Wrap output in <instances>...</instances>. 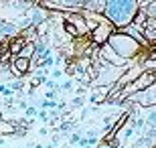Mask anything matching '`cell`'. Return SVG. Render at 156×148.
Returning <instances> with one entry per match:
<instances>
[{
	"instance_id": "obj_1",
	"label": "cell",
	"mask_w": 156,
	"mask_h": 148,
	"mask_svg": "<svg viewBox=\"0 0 156 148\" xmlns=\"http://www.w3.org/2000/svg\"><path fill=\"white\" fill-rule=\"evenodd\" d=\"M105 43H108V45H110L112 49H114L122 59H124V61H132V63H136V61H138V57L146 51V49L140 45L136 39H132L130 34H126L124 31H120V29L114 31V33L108 37Z\"/></svg>"
},
{
	"instance_id": "obj_2",
	"label": "cell",
	"mask_w": 156,
	"mask_h": 148,
	"mask_svg": "<svg viewBox=\"0 0 156 148\" xmlns=\"http://www.w3.org/2000/svg\"><path fill=\"white\" fill-rule=\"evenodd\" d=\"M124 102L136 103V106H140V108H152V106H156V85H148L146 89L136 91V93H132V96H128Z\"/></svg>"
},
{
	"instance_id": "obj_3",
	"label": "cell",
	"mask_w": 156,
	"mask_h": 148,
	"mask_svg": "<svg viewBox=\"0 0 156 148\" xmlns=\"http://www.w3.org/2000/svg\"><path fill=\"white\" fill-rule=\"evenodd\" d=\"M114 31H116V27H114L110 20H105V18L101 16V18H99V23L95 24L91 31H89L91 43H93V45H98V47H99V45H104L105 41H108V37H110Z\"/></svg>"
},
{
	"instance_id": "obj_4",
	"label": "cell",
	"mask_w": 156,
	"mask_h": 148,
	"mask_svg": "<svg viewBox=\"0 0 156 148\" xmlns=\"http://www.w3.org/2000/svg\"><path fill=\"white\" fill-rule=\"evenodd\" d=\"M98 61L110 63V65H116V67H126V65L132 63V61H124V59H122L120 55H118L110 45H108V43L99 45V49H98Z\"/></svg>"
},
{
	"instance_id": "obj_5",
	"label": "cell",
	"mask_w": 156,
	"mask_h": 148,
	"mask_svg": "<svg viewBox=\"0 0 156 148\" xmlns=\"http://www.w3.org/2000/svg\"><path fill=\"white\" fill-rule=\"evenodd\" d=\"M63 20L75 27V31L79 33V37H87L89 34V24H87L85 16L81 14V10H71V12H63Z\"/></svg>"
},
{
	"instance_id": "obj_6",
	"label": "cell",
	"mask_w": 156,
	"mask_h": 148,
	"mask_svg": "<svg viewBox=\"0 0 156 148\" xmlns=\"http://www.w3.org/2000/svg\"><path fill=\"white\" fill-rule=\"evenodd\" d=\"M10 71L14 73V77H24V75H29L30 71H33L30 59H27V57H20V55H16V57H12V61H10Z\"/></svg>"
},
{
	"instance_id": "obj_7",
	"label": "cell",
	"mask_w": 156,
	"mask_h": 148,
	"mask_svg": "<svg viewBox=\"0 0 156 148\" xmlns=\"http://www.w3.org/2000/svg\"><path fill=\"white\" fill-rule=\"evenodd\" d=\"M142 31V37H144L150 45H154V39H156V18H146L144 24L140 27Z\"/></svg>"
},
{
	"instance_id": "obj_8",
	"label": "cell",
	"mask_w": 156,
	"mask_h": 148,
	"mask_svg": "<svg viewBox=\"0 0 156 148\" xmlns=\"http://www.w3.org/2000/svg\"><path fill=\"white\" fill-rule=\"evenodd\" d=\"M27 43H29V41L24 39V37H20V34L8 41V53H10V57H16L18 53L23 51V47L27 45Z\"/></svg>"
},
{
	"instance_id": "obj_9",
	"label": "cell",
	"mask_w": 156,
	"mask_h": 148,
	"mask_svg": "<svg viewBox=\"0 0 156 148\" xmlns=\"http://www.w3.org/2000/svg\"><path fill=\"white\" fill-rule=\"evenodd\" d=\"M20 57H27V59H30L33 55H35V47H33V43H27V45L23 47V51L18 53Z\"/></svg>"
},
{
	"instance_id": "obj_10",
	"label": "cell",
	"mask_w": 156,
	"mask_h": 148,
	"mask_svg": "<svg viewBox=\"0 0 156 148\" xmlns=\"http://www.w3.org/2000/svg\"><path fill=\"white\" fill-rule=\"evenodd\" d=\"M81 138H83L81 132H73V134L69 136V144H71V146H77V144L81 142Z\"/></svg>"
},
{
	"instance_id": "obj_11",
	"label": "cell",
	"mask_w": 156,
	"mask_h": 148,
	"mask_svg": "<svg viewBox=\"0 0 156 148\" xmlns=\"http://www.w3.org/2000/svg\"><path fill=\"white\" fill-rule=\"evenodd\" d=\"M83 103H85V97L83 96H75L71 99V108H83Z\"/></svg>"
},
{
	"instance_id": "obj_12",
	"label": "cell",
	"mask_w": 156,
	"mask_h": 148,
	"mask_svg": "<svg viewBox=\"0 0 156 148\" xmlns=\"http://www.w3.org/2000/svg\"><path fill=\"white\" fill-rule=\"evenodd\" d=\"M61 77H63V69H59V67H55L51 71V77L49 79H55V81H61Z\"/></svg>"
},
{
	"instance_id": "obj_13",
	"label": "cell",
	"mask_w": 156,
	"mask_h": 148,
	"mask_svg": "<svg viewBox=\"0 0 156 148\" xmlns=\"http://www.w3.org/2000/svg\"><path fill=\"white\" fill-rule=\"evenodd\" d=\"M59 93H61L59 89H49V91H45V99H55V102H57Z\"/></svg>"
},
{
	"instance_id": "obj_14",
	"label": "cell",
	"mask_w": 156,
	"mask_h": 148,
	"mask_svg": "<svg viewBox=\"0 0 156 148\" xmlns=\"http://www.w3.org/2000/svg\"><path fill=\"white\" fill-rule=\"evenodd\" d=\"M37 112H39V110H37V106H27V108H24V114L29 116V118H35Z\"/></svg>"
},
{
	"instance_id": "obj_15",
	"label": "cell",
	"mask_w": 156,
	"mask_h": 148,
	"mask_svg": "<svg viewBox=\"0 0 156 148\" xmlns=\"http://www.w3.org/2000/svg\"><path fill=\"white\" fill-rule=\"evenodd\" d=\"M37 118L39 120H43V122H47V124H49V112H47V110H39V112H37Z\"/></svg>"
},
{
	"instance_id": "obj_16",
	"label": "cell",
	"mask_w": 156,
	"mask_h": 148,
	"mask_svg": "<svg viewBox=\"0 0 156 148\" xmlns=\"http://www.w3.org/2000/svg\"><path fill=\"white\" fill-rule=\"evenodd\" d=\"M150 2H154V0H136L138 8H144V6H146V4H150Z\"/></svg>"
},
{
	"instance_id": "obj_17",
	"label": "cell",
	"mask_w": 156,
	"mask_h": 148,
	"mask_svg": "<svg viewBox=\"0 0 156 148\" xmlns=\"http://www.w3.org/2000/svg\"><path fill=\"white\" fill-rule=\"evenodd\" d=\"M2 122H4V120H0V124H2Z\"/></svg>"
}]
</instances>
